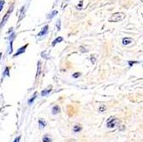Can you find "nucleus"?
Returning a JSON list of instances; mask_svg holds the SVG:
<instances>
[{
    "instance_id": "nucleus-1",
    "label": "nucleus",
    "mask_w": 143,
    "mask_h": 142,
    "mask_svg": "<svg viewBox=\"0 0 143 142\" xmlns=\"http://www.w3.org/2000/svg\"><path fill=\"white\" fill-rule=\"evenodd\" d=\"M124 17H125L124 14H123V13H121V12H117V13L113 14L112 16H110V18L109 21L111 22H119V21L123 20Z\"/></svg>"
},
{
    "instance_id": "nucleus-2",
    "label": "nucleus",
    "mask_w": 143,
    "mask_h": 142,
    "mask_svg": "<svg viewBox=\"0 0 143 142\" xmlns=\"http://www.w3.org/2000/svg\"><path fill=\"white\" fill-rule=\"evenodd\" d=\"M117 122H118V119L111 117L108 120V122H107V123H106V126L108 128H113L116 127V125L117 124Z\"/></svg>"
},
{
    "instance_id": "nucleus-3",
    "label": "nucleus",
    "mask_w": 143,
    "mask_h": 142,
    "mask_svg": "<svg viewBox=\"0 0 143 142\" xmlns=\"http://www.w3.org/2000/svg\"><path fill=\"white\" fill-rule=\"evenodd\" d=\"M12 10H13V6H11L10 10H8V12H7L6 14H5V16H4V18H3L2 22H1V23H0V28H1V27H2L3 26H4V24L6 23L7 20L9 19V17H10V14H11V12H12Z\"/></svg>"
},
{
    "instance_id": "nucleus-4",
    "label": "nucleus",
    "mask_w": 143,
    "mask_h": 142,
    "mask_svg": "<svg viewBox=\"0 0 143 142\" xmlns=\"http://www.w3.org/2000/svg\"><path fill=\"white\" fill-rule=\"evenodd\" d=\"M28 46V44H26V45H24L23 46H22L21 48H19L18 50H17V51L14 54V56H13V57H17V56L21 55V54H23V53L25 52V51H26V49H27V47Z\"/></svg>"
},
{
    "instance_id": "nucleus-5",
    "label": "nucleus",
    "mask_w": 143,
    "mask_h": 142,
    "mask_svg": "<svg viewBox=\"0 0 143 142\" xmlns=\"http://www.w3.org/2000/svg\"><path fill=\"white\" fill-rule=\"evenodd\" d=\"M48 30H49V26H48V25H45L43 28L41 29L40 32L38 33V35H37V36L41 37V36H44V35H46L47 33H48Z\"/></svg>"
},
{
    "instance_id": "nucleus-6",
    "label": "nucleus",
    "mask_w": 143,
    "mask_h": 142,
    "mask_svg": "<svg viewBox=\"0 0 143 142\" xmlns=\"http://www.w3.org/2000/svg\"><path fill=\"white\" fill-rule=\"evenodd\" d=\"M51 88H52V87H51V86H49V87H48V88L43 90V91L41 92V96H42V97H45V96L48 95V94H49L51 92Z\"/></svg>"
},
{
    "instance_id": "nucleus-7",
    "label": "nucleus",
    "mask_w": 143,
    "mask_h": 142,
    "mask_svg": "<svg viewBox=\"0 0 143 142\" xmlns=\"http://www.w3.org/2000/svg\"><path fill=\"white\" fill-rule=\"evenodd\" d=\"M60 110H61V109H60L59 106L54 105L53 107H52V109H51V113L53 114V115H57V114L60 113Z\"/></svg>"
},
{
    "instance_id": "nucleus-8",
    "label": "nucleus",
    "mask_w": 143,
    "mask_h": 142,
    "mask_svg": "<svg viewBox=\"0 0 143 142\" xmlns=\"http://www.w3.org/2000/svg\"><path fill=\"white\" fill-rule=\"evenodd\" d=\"M46 126V122H45V120L43 119H39V129H44Z\"/></svg>"
},
{
    "instance_id": "nucleus-9",
    "label": "nucleus",
    "mask_w": 143,
    "mask_h": 142,
    "mask_svg": "<svg viewBox=\"0 0 143 142\" xmlns=\"http://www.w3.org/2000/svg\"><path fill=\"white\" fill-rule=\"evenodd\" d=\"M37 96H38V93H37V92H35L34 93H33V95L32 96V98L28 99V104H32L33 103V101L35 100V98H37Z\"/></svg>"
},
{
    "instance_id": "nucleus-10",
    "label": "nucleus",
    "mask_w": 143,
    "mask_h": 142,
    "mask_svg": "<svg viewBox=\"0 0 143 142\" xmlns=\"http://www.w3.org/2000/svg\"><path fill=\"white\" fill-rule=\"evenodd\" d=\"M63 40V37H61V36H59V37H57V39H55L53 40V42H52V46H55L56 45H57V43H60V42H62V41Z\"/></svg>"
},
{
    "instance_id": "nucleus-11",
    "label": "nucleus",
    "mask_w": 143,
    "mask_h": 142,
    "mask_svg": "<svg viewBox=\"0 0 143 142\" xmlns=\"http://www.w3.org/2000/svg\"><path fill=\"white\" fill-rule=\"evenodd\" d=\"M82 127L81 126V125H76V126H74V128H73V131L75 133H79V132H81L82 131Z\"/></svg>"
},
{
    "instance_id": "nucleus-12",
    "label": "nucleus",
    "mask_w": 143,
    "mask_h": 142,
    "mask_svg": "<svg viewBox=\"0 0 143 142\" xmlns=\"http://www.w3.org/2000/svg\"><path fill=\"white\" fill-rule=\"evenodd\" d=\"M131 42H132V39H131V38H124V39H123V45H129Z\"/></svg>"
},
{
    "instance_id": "nucleus-13",
    "label": "nucleus",
    "mask_w": 143,
    "mask_h": 142,
    "mask_svg": "<svg viewBox=\"0 0 143 142\" xmlns=\"http://www.w3.org/2000/svg\"><path fill=\"white\" fill-rule=\"evenodd\" d=\"M42 141L43 142H51V138L48 135V134H45V135H44L43 139H42Z\"/></svg>"
},
{
    "instance_id": "nucleus-14",
    "label": "nucleus",
    "mask_w": 143,
    "mask_h": 142,
    "mask_svg": "<svg viewBox=\"0 0 143 142\" xmlns=\"http://www.w3.org/2000/svg\"><path fill=\"white\" fill-rule=\"evenodd\" d=\"M40 72H41V63L39 61L38 62V69H37V72H36V78L39 75Z\"/></svg>"
},
{
    "instance_id": "nucleus-15",
    "label": "nucleus",
    "mask_w": 143,
    "mask_h": 142,
    "mask_svg": "<svg viewBox=\"0 0 143 142\" xmlns=\"http://www.w3.org/2000/svg\"><path fill=\"white\" fill-rule=\"evenodd\" d=\"M57 13H58V12H57V10H53V11H52V12L50 14V16H48L47 17H48V19H52L54 16H56V15H57Z\"/></svg>"
},
{
    "instance_id": "nucleus-16",
    "label": "nucleus",
    "mask_w": 143,
    "mask_h": 142,
    "mask_svg": "<svg viewBox=\"0 0 143 142\" xmlns=\"http://www.w3.org/2000/svg\"><path fill=\"white\" fill-rule=\"evenodd\" d=\"M3 75H4V76H5V75H7V76H10V69H9V67L5 68V69H4V73H3Z\"/></svg>"
},
{
    "instance_id": "nucleus-17",
    "label": "nucleus",
    "mask_w": 143,
    "mask_h": 142,
    "mask_svg": "<svg viewBox=\"0 0 143 142\" xmlns=\"http://www.w3.org/2000/svg\"><path fill=\"white\" fill-rule=\"evenodd\" d=\"M24 12H25V6H23L22 10H21V16H20V18H19V22L22 19V16H24Z\"/></svg>"
},
{
    "instance_id": "nucleus-18",
    "label": "nucleus",
    "mask_w": 143,
    "mask_h": 142,
    "mask_svg": "<svg viewBox=\"0 0 143 142\" xmlns=\"http://www.w3.org/2000/svg\"><path fill=\"white\" fill-rule=\"evenodd\" d=\"M128 63H129V67H132L134 64H136V63H139V62H137V61H129L128 62Z\"/></svg>"
},
{
    "instance_id": "nucleus-19",
    "label": "nucleus",
    "mask_w": 143,
    "mask_h": 142,
    "mask_svg": "<svg viewBox=\"0 0 143 142\" xmlns=\"http://www.w3.org/2000/svg\"><path fill=\"white\" fill-rule=\"evenodd\" d=\"M61 22H60V20H58L57 21V31H60V29H61Z\"/></svg>"
},
{
    "instance_id": "nucleus-20",
    "label": "nucleus",
    "mask_w": 143,
    "mask_h": 142,
    "mask_svg": "<svg viewBox=\"0 0 143 142\" xmlns=\"http://www.w3.org/2000/svg\"><path fill=\"white\" fill-rule=\"evenodd\" d=\"M4 0H0V11H2L3 8H4Z\"/></svg>"
},
{
    "instance_id": "nucleus-21",
    "label": "nucleus",
    "mask_w": 143,
    "mask_h": 142,
    "mask_svg": "<svg viewBox=\"0 0 143 142\" xmlns=\"http://www.w3.org/2000/svg\"><path fill=\"white\" fill-rule=\"evenodd\" d=\"M105 109H106V108H105V106H104V105L100 106L99 109V112H104V110H105Z\"/></svg>"
},
{
    "instance_id": "nucleus-22",
    "label": "nucleus",
    "mask_w": 143,
    "mask_h": 142,
    "mask_svg": "<svg viewBox=\"0 0 143 142\" xmlns=\"http://www.w3.org/2000/svg\"><path fill=\"white\" fill-rule=\"evenodd\" d=\"M72 76H73V78H78V77H80L81 76V73H78V72H76V73H75V74H73V75H72Z\"/></svg>"
},
{
    "instance_id": "nucleus-23",
    "label": "nucleus",
    "mask_w": 143,
    "mask_h": 142,
    "mask_svg": "<svg viewBox=\"0 0 143 142\" xmlns=\"http://www.w3.org/2000/svg\"><path fill=\"white\" fill-rule=\"evenodd\" d=\"M20 139H21V136H18V137H16V138L15 139L14 142H20Z\"/></svg>"
}]
</instances>
